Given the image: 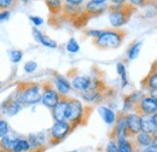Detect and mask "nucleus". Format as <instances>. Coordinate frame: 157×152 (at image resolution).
Masks as SVG:
<instances>
[{"label":"nucleus","instance_id":"nucleus-1","mask_svg":"<svg viewBox=\"0 0 157 152\" xmlns=\"http://www.w3.org/2000/svg\"><path fill=\"white\" fill-rule=\"evenodd\" d=\"M126 32L122 28H110L100 32L98 38L93 39V45L99 50L118 48L126 38Z\"/></svg>","mask_w":157,"mask_h":152},{"label":"nucleus","instance_id":"nucleus-2","mask_svg":"<svg viewBox=\"0 0 157 152\" xmlns=\"http://www.w3.org/2000/svg\"><path fill=\"white\" fill-rule=\"evenodd\" d=\"M13 98L22 105H34L41 101V85L38 82H20Z\"/></svg>","mask_w":157,"mask_h":152},{"label":"nucleus","instance_id":"nucleus-3","mask_svg":"<svg viewBox=\"0 0 157 152\" xmlns=\"http://www.w3.org/2000/svg\"><path fill=\"white\" fill-rule=\"evenodd\" d=\"M136 11H137V7L129 2L110 4V5H108L109 22L113 25V28H121L129 21L131 16Z\"/></svg>","mask_w":157,"mask_h":152},{"label":"nucleus","instance_id":"nucleus-4","mask_svg":"<svg viewBox=\"0 0 157 152\" xmlns=\"http://www.w3.org/2000/svg\"><path fill=\"white\" fill-rule=\"evenodd\" d=\"M92 112V108L83 105L78 99L69 98V110H68V118L67 121L71 123L74 128L80 124H85Z\"/></svg>","mask_w":157,"mask_h":152},{"label":"nucleus","instance_id":"nucleus-5","mask_svg":"<svg viewBox=\"0 0 157 152\" xmlns=\"http://www.w3.org/2000/svg\"><path fill=\"white\" fill-rule=\"evenodd\" d=\"M75 128L68 121H57L52 126L48 133V142L51 145H57L63 141Z\"/></svg>","mask_w":157,"mask_h":152},{"label":"nucleus","instance_id":"nucleus-6","mask_svg":"<svg viewBox=\"0 0 157 152\" xmlns=\"http://www.w3.org/2000/svg\"><path fill=\"white\" fill-rule=\"evenodd\" d=\"M60 97L62 95L57 92V89L55 88L52 82L46 81V82L41 83V103L44 106L52 110L55 108V105L59 101Z\"/></svg>","mask_w":157,"mask_h":152},{"label":"nucleus","instance_id":"nucleus-7","mask_svg":"<svg viewBox=\"0 0 157 152\" xmlns=\"http://www.w3.org/2000/svg\"><path fill=\"white\" fill-rule=\"evenodd\" d=\"M133 111L139 115H150V116H152L154 114L157 112L156 100L150 94L141 95V98L139 99V101L137 103Z\"/></svg>","mask_w":157,"mask_h":152},{"label":"nucleus","instance_id":"nucleus-8","mask_svg":"<svg viewBox=\"0 0 157 152\" xmlns=\"http://www.w3.org/2000/svg\"><path fill=\"white\" fill-rule=\"evenodd\" d=\"M123 138H129V133H128V127H127V114L122 111L116 116V122L114 124L111 139L118 140Z\"/></svg>","mask_w":157,"mask_h":152},{"label":"nucleus","instance_id":"nucleus-9","mask_svg":"<svg viewBox=\"0 0 157 152\" xmlns=\"http://www.w3.org/2000/svg\"><path fill=\"white\" fill-rule=\"evenodd\" d=\"M69 95H62L59 101L51 110L53 120L57 121H67L68 118V110H69Z\"/></svg>","mask_w":157,"mask_h":152},{"label":"nucleus","instance_id":"nucleus-10","mask_svg":"<svg viewBox=\"0 0 157 152\" xmlns=\"http://www.w3.org/2000/svg\"><path fill=\"white\" fill-rule=\"evenodd\" d=\"M127 127L129 138H134L137 134L141 132V123H140V115L131 111L127 114Z\"/></svg>","mask_w":157,"mask_h":152},{"label":"nucleus","instance_id":"nucleus-11","mask_svg":"<svg viewBox=\"0 0 157 152\" xmlns=\"http://www.w3.org/2000/svg\"><path fill=\"white\" fill-rule=\"evenodd\" d=\"M53 86H55V88L57 89V92H58L60 95H68L70 93V91H71V83L67 80V77H64L63 75H60V74H55L53 76Z\"/></svg>","mask_w":157,"mask_h":152},{"label":"nucleus","instance_id":"nucleus-12","mask_svg":"<svg viewBox=\"0 0 157 152\" xmlns=\"http://www.w3.org/2000/svg\"><path fill=\"white\" fill-rule=\"evenodd\" d=\"M85 9V13L92 18V17H97L100 16L101 13H104L105 11H108V5L106 4H98V2H94V1H87L86 5L83 6Z\"/></svg>","mask_w":157,"mask_h":152},{"label":"nucleus","instance_id":"nucleus-13","mask_svg":"<svg viewBox=\"0 0 157 152\" xmlns=\"http://www.w3.org/2000/svg\"><path fill=\"white\" fill-rule=\"evenodd\" d=\"M104 89H105V87H103V88H91L86 92H82L81 97L87 103H100L105 97Z\"/></svg>","mask_w":157,"mask_h":152},{"label":"nucleus","instance_id":"nucleus-14","mask_svg":"<svg viewBox=\"0 0 157 152\" xmlns=\"http://www.w3.org/2000/svg\"><path fill=\"white\" fill-rule=\"evenodd\" d=\"M29 144H30V151L41 152L46 149V138L42 133L30 134L28 136Z\"/></svg>","mask_w":157,"mask_h":152},{"label":"nucleus","instance_id":"nucleus-15","mask_svg":"<svg viewBox=\"0 0 157 152\" xmlns=\"http://www.w3.org/2000/svg\"><path fill=\"white\" fill-rule=\"evenodd\" d=\"M22 108H23V105L13 98V95L7 98L5 101H2V110H4V112L7 116L17 115L22 110Z\"/></svg>","mask_w":157,"mask_h":152},{"label":"nucleus","instance_id":"nucleus-16","mask_svg":"<svg viewBox=\"0 0 157 152\" xmlns=\"http://www.w3.org/2000/svg\"><path fill=\"white\" fill-rule=\"evenodd\" d=\"M141 87L144 89H147L149 92L157 89V69L151 66V70L147 75L141 80Z\"/></svg>","mask_w":157,"mask_h":152},{"label":"nucleus","instance_id":"nucleus-17","mask_svg":"<svg viewBox=\"0 0 157 152\" xmlns=\"http://www.w3.org/2000/svg\"><path fill=\"white\" fill-rule=\"evenodd\" d=\"M152 140H154V135L147 133H144V132H140L139 134H137L134 136V140H133V144L136 146V149L138 150H144L149 146L152 145Z\"/></svg>","mask_w":157,"mask_h":152},{"label":"nucleus","instance_id":"nucleus-18","mask_svg":"<svg viewBox=\"0 0 157 152\" xmlns=\"http://www.w3.org/2000/svg\"><path fill=\"white\" fill-rule=\"evenodd\" d=\"M140 123H141V132L151 135L157 134V128L154 123L152 116L150 115H140Z\"/></svg>","mask_w":157,"mask_h":152},{"label":"nucleus","instance_id":"nucleus-19","mask_svg":"<svg viewBox=\"0 0 157 152\" xmlns=\"http://www.w3.org/2000/svg\"><path fill=\"white\" fill-rule=\"evenodd\" d=\"M98 112L101 117V120L108 124V126H113L115 124L116 122V116L117 115L115 114L110 108H106V106H99L98 108Z\"/></svg>","mask_w":157,"mask_h":152},{"label":"nucleus","instance_id":"nucleus-20","mask_svg":"<svg viewBox=\"0 0 157 152\" xmlns=\"http://www.w3.org/2000/svg\"><path fill=\"white\" fill-rule=\"evenodd\" d=\"M45 4L48 7L50 15L52 17H60L64 6V0H45Z\"/></svg>","mask_w":157,"mask_h":152},{"label":"nucleus","instance_id":"nucleus-21","mask_svg":"<svg viewBox=\"0 0 157 152\" xmlns=\"http://www.w3.org/2000/svg\"><path fill=\"white\" fill-rule=\"evenodd\" d=\"M117 142V147L120 152H136L137 149L133 144V141L129 138H123V139H118L116 140Z\"/></svg>","mask_w":157,"mask_h":152},{"label":"nucleus","instance_id":"nucleus-22","mask_svg":"<svg viewBox=\"0 0 157 152\" xmlns=\"http://www.w3.org/2000/svg\"><path fill=\"white\" fill-rule=\"evenodd\" d=\"M30 151V144L29 140L25 138H17L12 152H28Z\"/></svg>","mask_w":157,"mask_h":152},{"label":"nucleus","instance_id":"nucleus-23","mask_svg":"<svg viewBox=\"0 0 157 152\" xmlns=\"http://www.w3.org/2000/svg\"><path fill=\"white\" fill-rule=\"evenodd\" d=\"M16 139L17 138H11L9 135L1 138L0 139V149L5 152H12V149H13L15 142H16Z\"/></svg>","mask_w":157,"mask_h":152},{"label":"nucleus","instance_id":"nucleus-24","mask_svg":"<svg viewBox=\"0 0 157 152\" xmlns=\"http://www.w3.org/2000/svg\"><path fill=\"white\" fill-rule=\"evenodd\" d=\"M141 46H143V42H141V41L133 42V44L129 46L128 51H127V58H128L129 60H133V59H136V58L139 56V53H140Z\"/></svg>","mask_w":157,"mask_h":152},{"label":"nucleus","instance_id":"nucleus-25","mask_svg":"<svg viewBox=\"0 0 157 152\" xmlns=\"http://www.w3.org/2000/svg\"><path fill=\"white\" fill-rule=\"evenodd\" d=\"M116 70H117V74L121 77V83H122V87H126L128 85V80H127V71H126V66L123 63H117L116 64Z\"/></svg>","mask_w":157,"mask_h":152},{"label":"nucleus","instance_id":"nucleus-26","mask_svg":"<svg viewBox=\"0 0 157 152\" xmlns=\"http://www.w3.org/2000/svg\"><path fill=\"white\" fill-rule=\"evenodd\" d=\"M38 42H40L42 46H46V47H48V48H57V46H58V44H57L55 40L48 38V36L45 35V34H41V35H40Z\"/></svg>","mask_w":157,"mask_h":152},{"label":"nucleus","instance_id":"nucleus-27","mask_svg":"<svg viewBox=\"0 0 157 152\" xmlns=\"http://www.w3.org/2000/svg\"><path fill=\"white\" fill-rule=\"evenodd\" d=\"M20 0H0V11H10L18 5Z\"/></svg>","mask_w":157,"mask_h":152},{"label":"nucleus","instance_id":"nucleus-28","mask_svg":"<svg viewBox=\"0 0 157 152\" xmlns=\"http://www.w3.org/2000/svg\"><path fill=\"white\" fill-rule=\"evenodd\" d=\"M78 50H80L78 42L74 38H71L67 44V51L70 53H76V52H78Z\"/></svg>","mask_w":157,"mask_h":152},{"label":"nucleus","instance_id":"nucleus-29","mask_svg":"<svg viewBox=\"0 0 157 152\" xmlns=\"http://www.w3.org/2000/svg\"><path fill=\"white\" fill-rule=\"evenodd\" d=\"M9 55H10V60L12 63H20L23 57V52L21 50H11Z\"/></svg>","mask_w":157,"mask_h":152},{"label":"nucleus","instance_id":"nucleus-30","mask_svg":"<svg viewBox=\"0 0 157 152\" xmlns=\"http://www.w3.org/2000/svg\"><path fill=\"white\" fill-rule=\"evenodd\" d=\"M128 2L136 7H145L149 5H154V0H128Z\"/></svg>","mask_w":157,"mask_h":152},{"label":"nucleus","instance_id":"nucleus-31","mask_svg":"<svg viewBox=\"0 0 157 152\" xmlns=\"http://www.w3.org/2000/svg\"><path fill=\"white\" fill-rule=\"evenodd\" d=\"M9 131H10V127L7 121H5L4 118H0V139L9 135Z\"/></svg>","mask_w":157,"mask_h":152},{"label":"nucleus","instance_id":"nucleus-32","mask_svg":"<svg viewBox=\"0 0 157 152\" xmlns=\"http://www.w3.org/2000/svg\"><path fill=\"white\" fill-rule=\"evenodd\" d=\"M36 69H38V63H36V62L29 60V62H27V63L24 64V71L28 73V74L34 73Z\"/></svg>","mask_w":157,"mask_h":152},{"label":"nucleus","instance_id":"nucleus-33","mask_svg":"<svg viewBox=\"0 0 157 152\" xmlns=\"http://www.w3.org/2000/svg\"><path fill=\"white\" fill-rule=\"evenodd\" d=\"M105 152H120L117 147V142L115 139H110L109 142L106 144V149H105Z\"/></svg>","mask_w":157,"mask_h":152},{"label":"nucleus","instance_id":"nucleus-34","mask_svg":"<svg viewBox=\"0 0 157 152\" xmlns=\"http://www.w3.org/2000/svg\"><path fill=\"white\" fill-rule=\"evenodd\" d=\"M29 19H30V22H33L34 27H39V25H41L44 23V19L39 17V16H30Z\"/></svg>","mask_w":157,"mask_h":152},{"label":"nucleus","instance_id":"nucleus-35","mask_svg":"<svg viewBox=\"0 0 157 152\" xmlns=\"http://www.w3.org/2000/svg\"><path fill=\"white\" fill-rule=\"evenodd\" d=\"M100 32H101V30H97V29H91V30H87V32H86V34H87V36H90V38L96 39V38H98V36H99Z\"/></svg>","mask_w":157,"mask_h":152},{"label":"nucleus","instance_id":"nucleus-36","mask_svg":"<svg viewBox=\"0 0 157 152\" xmlns=\"http://www.w3.org/2000/svg\"><path fill=\"white\" fill-rule=\"evenodd\" d=\"M65 4L68 5H74V6H82V4L85 2V0H64Z\"/></svg>","mask_w":157,"mask_h":152},{"label":"nucleus","instance_id":"nucleus-37","mask_svg":"<svg viewBox=\"0 0 157 152\" xmlns=\"http://www.w3.org/2000/svg\"><path fill=\"white\" fill-rule=\"evenodd\" d=\"M10 17V11H0V22H4Z\"/></svg>","mask_w":157,"mask_h":152},{"label":"nucleus","instance_id":"nucleus-38","mask_svg":"<svg viewBox=\"0 0 157 152\" xmlns=\"http://www.w3.org/2000/svg\"><path fill=\"white\" fill-rule=\"evenodd\" d=\"M140 152H157V147L156 146H154V145H151V146H149V147L141 150Z\"/></svg>","mask_w":157,"mask_h":152},{"label":"nucleus","instance_id":"nucleus-39","mask_svg":"<svg viewBox=\"0 0 157 152\" xmlns=\"http://www.w3.org/2000/svg\"><path fill=\"white\" fill-rule=\"evenodd\" d=\"M111 4H124V2H128V0H110Z\"/></svg>","mask_w":157,"mask_h":152},{"label":"nucleus","instance_id":"nucleus-40","mask_svg":"<svg viewBox=\"0 0 157 152\" xmlns=\"http://www.w3.org/2000/svg\"><path fill=\"white\" fill-rule=\"evenodd\" d=\"M150 95L156 100V103H157V89L156 91H151V92H150Z\"/></svg>","mask_w":157,"mask_h":152},{"label":"nucleus","instance_id":"nucleus-41","mask_svg":"<svg viewBox=\"0 0 157 152\" xmlns=\"http://www.w3.org/2000/svg\"><path fill=\"white\" fill-rule=\"evenodd\" d=\"M152 120H154V123H155V126H156V128H157V112L152 115Z\"/></svg>","mask_w":157,"mask_h":152},{"label":"nucleus","instance_id":"nucleus-42","mask_svg":"<svg viewBox=\"0 0 157 152\" xmlns=\"http://www.w3.org/2000/svg\"><path fill=\"white\" fill-rule=\"evenodd\" d=\"M91 1H94V2H98V4H105L106 0H91Z\"/></svg>","mask_w":157,"mask_h":152},{"label":"nucleus","instance_id":"nucleus-43","mask_svg":"<svg viewBox=\"0 0 157 152\" xmlns=\"http://www.w3.org/2000/svg\"><path fill=\"white\" fill-rule=\"evenodd\" d=\"M20 1H22V2H24V4H27V2H29L30 0H20Z\"/></svg>","mask_w":157,"mask_h":152},{"label":"nucleus","instance_id":"nucleus-44","mask_svg":"<svg viewBox=\"0 0 157 152\" xmlns=\"http://www.w3.org/2000/svg\"><path fill=\"white\" fill-rule=\"evenodd\" d=\"M154 5H155V6H157V0H154Z\"/></svg>","mask_w":157,"mask_h":152},{"label":"nucleus","instance_id":"nucleus-45","mask_svg":"<svg viewBox=\"0 0 157 152\" xmlns=\"http://www.w3.org/2000/svg\"><path fill=\"white\" fill-rule=\"evenodd\" d=\"M0 152H5V151H2V150H1V149H0Z\"/></svg>","mask_w":157,"mask_h":152}]
</instances>
